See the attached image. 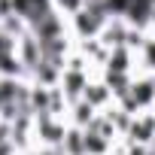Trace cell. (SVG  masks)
Wrapping results in <instances>:
<instances>
[{
	"mask_svg": "<svg viewBox=\"0 0 155 155\" xmlns=\"http://www.w3.org/2000/svg\"><path fill=\"white\" fill-rule=\"evenodd\" d=\"M107 94H110V88H104V85H88V88H85V104L97 107V104L107 101Z\"/></svg>",
	"mask_w": 155,
	"mask_h": 155,
	"instance_id": "9c48e42d",
	"label": "cell"
},
{
	"mask_svg": "<svg viewBox=\"0 0 155 155\" xmlns=\"http://www.w3.org/2000/svg\"><path fill=\"white\" fill-rule=\"evenodd\" d=\"M12 12L21 15L25 21H31L34 28L55 15L52 12V0H12Z\"/></svg>",
	"mask_w": 155,
	"mask_h": 155,
	"instance_id": "6da1fadb",
	"label": "cell"
},
{
	"mask_svg": "<svg viewBox=\"0 0 155 155\" xmlns=\"http://www.w3.org/2000/svg\"><path fill=\"white\" fill-rule=\"evenodd\" d=\"M82 88H88L85 76L76 70V67H73V70H67V73H64V91H67V94H79Z\"/></svg>",
	"mask_w": 155,
	"mask_h": 155,
	"instance_id": "277c9868",
	"label": "cell"
},
{
	"mask_svg": "<svg viewBox=\"0 0 155 155\" xmlns=\"http://www.w3.org/2000/svg\"><path fill=\"white\" fill-rule=\"evenodd\" d=\"M91 110H94L91 104H79V110H76V113H79L76 122H79V125H82V122H91Z\"/></svg>",
	"mask_w": 155,
	"mask_h": 155,
	"instance_id": "9a60e30c",
	"label": "cell"
},
{
	"mask_svg": "<svg viewBox=\"0 0 155 155\" xmlns=\"http://www.w3.org/2000/svg\"><path fill=\"white\" fill-rule=\"evenodd\" d=\"M152 131H155V119H143V122H134V125H131L134 140H149Z\"/></svg>",
	"mask_w": 155,
	"mask_h": 155,
	"instance_id": "52a82bcc",
	"label": "cell"
},
{
	"mask_svg": "<svg viewBox=\"0 0 155 155\" xmlns=\"http://www.w3.org/2000/svg\"><path fill=\"white\" fill-rule=\"evenodd\" d=\"M101 152H107V137L97 134L94 128H88V134H85V155H101Z\"/></svg>",
	"mask_w": 155,
	"mask_h": 155,
	"instance_id": "5b68a950",
	"label": "cell"
},
{
	"mask_svg": "<svg viewBox=\"0 0 155 155\" xmlns=\"http://www.w3.org/2000/svg\"><path fill=\"white\" fill-rule=\"evenodd\" d=\"M110 88H113L116 94H122V97H125V94H128V88H131V85H128V76H125V73H110Z\"/></svg>",
	"mask_w": 155,
	"mask_h": 155,
	"instance_id": "30bf717a",
	"label": "cell"
},
{
	"mask_svg": "<svg viewBox=\"0 0 155 155\" xmlns=\"http://www.w3.org/2000/svg\"><path fill=\"white\" fill-rule=\"evenodd\" d=\"M122 40H125V31H122L119 25L107 31V43H110V46H116V49H119V46H122Z\"/></svg>",
	"mask_w": 155,
	"mask_h": 155,
	"instance_id": "4fadbf2b",
	"label": "cell"
},
{
	"mask_svg": "<svg viewBox=\"0 0 155 155\" xmlns=\"http://www.w3.org/2000/svg\"><path fill=\"white\" fill-rule=\"evenodd\" d=\"M128 6H131V0H104V9L107 15H128Z\"/></svg>",
	"mask_w": 155,
	"mask_h": 155,
	"instance_id": "8fae6325",
	"label": "cell"
},
{
	"mask_svg": "<svg viewBox=\"0 0 155 155\" xmlns=\"http://www.w3.org/2000/svg\"><path fill=\"white\" fill-rule=\"evenodd\" d=\"M0 70H3L6 76H15V73H18V61H15L12 55H3V58H0Z\"/></svg>",
	"mask_w": 155,
	"mask_h": 155,
	"instance_id": "7c38bea8",
	"label": "cell"
},
{
	"mask_svg": "<svg viewBox=\"0 0 155 155\" xmlns=\"http://www.w3.org/2000/svg\"><path fill=\"white\" fill-rule=\"evenodd\" d=\"M128 70V52L119 46L113 55H110V73H125Z\"/></svg>",
	"mask_w": 155,
	"mask_h": 155,
	"instance_id": "ba28073f",
	"label": "cell"
},
{
	"mask_svg": "<svg viewBox=\"0 0 155 155\" xmlns=\"http://www.w3.org/2000/svg\"><path fill=\"white\" fill-rule=\"evenodd\" d=\"M61 6H67V9H79V0H58Z\"/></svg>",
	"mask_w": 155,
	"mask_h": 155,
	"instance_id": "e0dca14e",
	"label": "cell"
},
{
	"mask_svg": "<svg viewBox=\"0 0 155 155\" xmlns=\"http://www.w3.org/2000/svg\"><path fill=\"white\" fill-rule=\"evenodd\" d=\"M12 37L6 34V31H0V58H3V55H12Z\"/></svg>",
	"mask_w": 155,
	"mask_h": 155,
	"instance_id": "5bb4252c",
	"label": "cell"
},
{
	"mask_svg": "<svg viewBox=\"0 0 155 155\" xmlns=\"http://www.w3.org/2000/svg\"><path fill=\"white\" fill-rule=\"evenodd\" d=\"M64 149L70 155H85V134H79V131L64 134Z\"/></svg>",
	"mask_w": 155,
	"mask_h": 155,
	"instance_id": "8992f818",
	"label": "cell"
},
{
	"mask_svg": "<svg viewBox=\"0 0 155 155\" xmlns=\"http://www.w3.org/2000/svg\"><path fill=\"white\" fill-rule=\"evenodd\" d=\"M155 12V0H131V6H128V18L134 25H146Z\"/></svg>",
	"mask_w": 155,
	"mask_h": 155,
	"instance_id": "3957f363",
	"label": "cell"
},
{
	"mask_svg": "<svg viewBox=\"0 0 155 155\" xmlns=\"http://www.w3.org/2000/svg\"><path fill=\"white\" fill-rule=\"evenodd\" d=\"M0 107H3V104H0Z\"/></svg>",
	"mask_w": 155,
	"mask_h": 155,
	"instance_id": "ac0fdd59",
	"label": "cell"
},
{
	"mask_svg": "<svg viewBox=\"0 0 155 155\" xmlns=\"http://www.w3.org/2000/svg\"><path fill=\"white\" fill-rule=\"evenodd\" d=\"M104 21H107V9H104V6H88V9H82L79 15H76V28H79L82 37L97 34V31L104 28Z\"/></svg>",
	"mask_w": 155,
	"mask_h": 155,
	"instance_id": "7a4b0ae2",
	"label": "cell"
},
{
	"mask_svg": "<svg viewBox=\"0 0 155 155\" xmlns=\"http://www.w3.org/2000/svg\"><path fill=\"white\" fill-rule=\"evenodd\" d=\"M143 58H146V64L155 70V40H149V43H146V49H143Z\"/></svg>",
	"mask_w": 155,
	"mask_h": 155,
	"instance_id": "2e32d148",
	"label": "cell"
}]
</instances>
